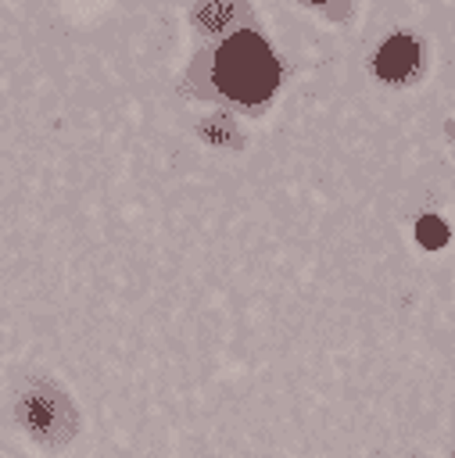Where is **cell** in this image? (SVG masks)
Returning a JSON list of instances; mask_svg holds the SVG:
<instances>
[{
    "instance_id": "cell-1",
    "label": "cell",
    "mask_w": 455,
    "mask_h": 458,
    "mask_svg": "<svg viewBox=\"0 0 455 458\" xmlns=\"http://www.w3.org/2000/svg\"><path fill=\"white\" fill-rule=\"evenodd\" d=\"M280 82V65L269 54L265 40L255 33H233L216 54V86L226 97L258 105Z\"/></svg>"
},
{
    "instance_id": "cell-2",
    "label": "cell",
    "mask_w": 455,
    "mask_h": 458,
    "mask_svg": "<svg viewBox=\"0 0 455 458\" xmlns=\"http://www.w3.org/2000/svg\"><path fill=\"white\" fill-rule=\"evenodd\" d=\"M416 58H420V47L409 36H391L377 54V75L391 79V82H402L416 68Z\"/></svg>"
},
{
    "instance_id": "cell-3",
    "label": "cell",
    "mask_w": 455,
    "mask_h": 458,
    "mask_svg": "<svg viewBox=\"0 0 455 458\" xmlns=\"http://www.w3.org/2000/svg\"><path fill=\"white\" fill-rule=\"evenodd\" d=\"M19 415H22V423H26L33 433L47 437V430L54 426V401H51V398H26L22 408H19Z\"/></svg>"
},
{
    "instance_id": "cell-4",
    "label": "cell",
    "mask_w": 455,
    "mask_h": 458,
    "mask_svg": "<svg viewBox=\"0 0 455 458\" xmlns=\"http://www.w3.org/2000/svg\"><path fill=\"white\" fill-rule=\"evenodd\" d=\"M416 237H420V244H423V247H444V240H448V226H444L441 219L427 215V219H420Z\"/></svg>"
}]
</instances>
